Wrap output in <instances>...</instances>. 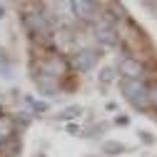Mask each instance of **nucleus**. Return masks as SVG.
Listing matches in <instances>:
<instances>
[{"label": "nucleus", "mask_w": 157, "mask_h": 157, "mask_svg": "<svg viewBox=\"0 0 157 157\" xmlns=\"http://www.w3.org/2000/svg\"><path fill=\"white\" fill-rule=\"evenodd\" d=\"M117 72L122 75V80H145V63L137 60L135 55H122L120 60H117Z\"/></svg>", "instance_id": "20e7f679"}, {"label": "nucleus", "mask_w": 157, "mask_h": 157, "mask_svg": "<svg viewBox=\"0 0 157 157\" xmlns=\"http://www.w3.org/2000/svg\"><path fill=\"white\" fill-rule=\"evenodd\" d=\"M23 25L33 37H50L52 35V20L50 15L35 10V13H25L23 15Z\"/></svg>", "instance_id": "7ed1b4c3"}, {"label": "nucleus", "mask_w": 157, "mask_h": 157, "mask_svg": "<svg viewBox=\"0 0 157 157\" xmlns=\"http://www.w3.org/2000/svg\"><path fill=\"white\" fill-rule=\"evenodd\" d=\"M112 77H115V70H112V67H107V70H102V72H100V82H102V85H107V82H112Z\"/></svg>", "instance_id": "9d476101"}, {"label": "nucleus", "mask_w": 157, "mask_h": 157, "mask_svg": "<svg viewBox=\"0 0 157 157\" xmlns=\"http://www.w3.org/2000/svg\"><path fill=\"white\" fill-rule=\"evenodd\" d=\"M105 152H125V145H120V142H110V145H105Z\"/></svg>", "instance_id": "9b49d317"}, {"label": "nucleus", "mask_w": 157, "mask_h": 157, "mask_svg": "<svg viewBox=\"0 0 157 157\" xmlns=\"http://www.w3.org/2000/svg\"><path fill=\"white\" fill-rule=\"evenodd\" d=\"M0 117H3V105H0Z\"/></svg>", "instance_id": "ddd939ff"}, {"label": "nucleus", "mask_w": 157, "mask_h": 157, "mask_svg": "<svg viewBox=\"0 0 157 157\" xmlns=\"http://www.w3.org/2000/svg\"><path fill=\"white\" fill-rule=\"evenodd\" d=\"M122 95L140 112L150 110V85L145 80H122Z\"/></svg>", "instance_id": "f257e3e1"}, {"label": "nucleus", "mask_w": 157, "mask_h": 157, "mask_svg": "<svg viewBox=\"0 0 157 157\" xmlns=\"http://www.w3.org/2000/svg\"><path fill=\"white\" fill-rule=\"evenodd\" d=\"M13 137H15V120L3 115L0 117V140L8 145V142H13Z\"/></svg>", "instance_id": "0eeeda50"}, {"label": "nucleus", "mask_w": 157, "mask_h": 157, "mask_svg": "<svg viewBox=\"0 0 157 157\" xmlns=\"http://www.w3.org/2000/svg\"><path fill=\"white\" fill-rule=\"evenodd\" d=\"M70 8L77 23H95L100 17V5L90 3V0H75V3H70Z\"/></svg>", "instance_id": "39448f33"}, {"label": "nucleus", "mask_w": 157, "mask_h": 157, "mask_svg": "<svg viewBox=\"0 0 157 157\" xmlns=\"http://www.w3.org/2000/svg\"><path fill=\"white\" fill-rule=\"evenodd\" d=\"M97 60H100V50H90V48H85V50H80V52L72 55L70 67H75L77 72H90V70L97 65Z\"/></svg>", "instance_id": "423d86ee"}, {"label": "nucleus", "mask_w": 157, "mask_h": 157, "mask_svg": "<svg viewBox=\"0 0 157 157\" xmlns=\"http://www.w3.org/2000/svg\"><path fill=\"white\" fill-rule=\"evenodd\" d=\"M92 37H95L100 45H105V48H115L117 43H120V35H117L115 20L100 13V17L92 23Z\"/></svg>", "instance_id": "f03ea898"}, {"label": "nucleus", "mask_w": 157, "mask_h": 157, "mask_svg": "<svg viewBox=\"0 0 157 157\" xmlns=\"http://www.w3.org/2000/svg\"><path fill=\"white\" fill-rule=\"evenodd\" d=\"M80 112H82V110L77 107V105H72V107H65L60 115H57V120H75V117L80 115Z\"/></svg>", "instance_id": "6e6552de"}, {"label": "nucleus", "mask_w": 157, "mask_h": 157, "mask_svg": "<svg viewBox=\"0 0 157 157\" xmlns=\"http://www.w3.org/2000/svg\"><path fill=\"white\" fill-rule=\"evenodd\" d=\"M150 107H155V110H157V85H155V87H150Z\"/></svg>", "instance_id": "f8f14e48"}, {"label": "nucleus", "mask_w": 157, "mask_h": 157, "mask_svg": "<svg viewBox=\"0 0 157 157\" xmlns=\"http://www.w3.org/2000/svg\"><path fill=\"white\" fill-rule=\"evenodd\" d=\"M28 105L35 110V112H45L48 110V102H40V100H33V97H28Z\"/></svg>", "instance_id": "1a4fd4ad"}]
</instances>
